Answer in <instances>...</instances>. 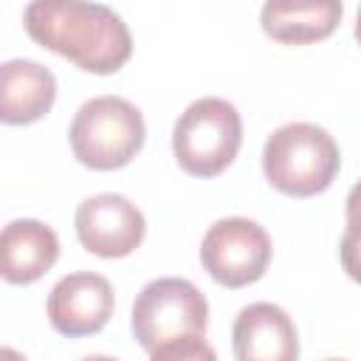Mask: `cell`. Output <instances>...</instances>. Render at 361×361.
I'll use <instances>...</instances> for the list:
<instances>
[{
  "instance_id": "1",
  "label": "cell",
  "mask_w": 361,
  "mask_h": 361,
  "mask_svg": "<svg viewBox=\"0 0 361 361\" xmlns=\"http://www.w3.org/2000/svg\"><path fill=\"white\" fill-rule=\"evenodd\" d=\"M28 37L87 73H116L133 54L124 20L90 0H31L23 14Z\"/></svg>"
},
{
  "instance_id": "2",
  "label": "cell",
  "mask_w": 361,
  "mask_h": 361,
  "mask_svg": "<svg viewBox=\"0 0 361 361\" xmlns=\"http://www.w3.org/2000/svg\"><path fill=\"white\" fill-rule=\"evenodd\" d=\"M336 138L313 121H290L274 130L262 149V169L274 189L290 197H313L338 175Z\"/></svg>"
},
{
  "instance_id": "3",
  "label": "cell",
  "mask_w": 361,
  "mask_h": 361,
  "mask_svg": "<svg viewBox=\"0 0 361 361\" xmlns=\"http://www.w3.org/2000/svg\"><path fill=\"white\" fill-rule=\"evenodd\" d=\"M206 322V296L180 276H161L147 282L133 305V336L149 358L169 344L203 338Z\"/></svg>"
},
{
  "instance_id": "4",
  "label": "cell",
  "mask_w": 361,
  "mask_h": 361,
  "mask_svg": "<svg viewBox=\"0 0 361 361\" xmlns=\"http://www.w3.org/2000/svg\"><path fill=\"white\" fill-rule=\"evenodd\" d=\"M68 138L79 164L121 169L144 147V116L121 96H96L76 110Z\"/></svg>"
},
{
  "instance_id": "5",
  "label": "cell",
  "mask_w": 361,
  "mask_h": 361,
  "mask_svg": "<svg viewBox=\"0 0 361 361\" xmlns=\"http://www.w3.org/2000/svg\"><path fill=\"white\" fill-rule=\"evenodd\" d=\"M243 144V121L231 102L217 96L195 99L172 133V152L183 172L195 178L220 175Z\"/></svg>"
},
{
  "instance_id": "6",
  "label": "cell",
  "mask_w": 361,
  "mask_h": 361,
  "mask_svg": "<svg viewBox=\"0 0 361 361\" xmlns=\"http://www.w3.org/2000/svg\"><path fill=\"white\" fill-rule=\"evenodd\" d=\"M271 237L248 217H223L203 234L200 262L209 276L226 288H243L268 271Z\"/></svg>"
},
{
  "instance_id": "7",
  "label": "cell",
  "mask_w": 361,
  "mask_h": 361,
  "mask_svg": "<svg viewBox=\"0 0 361 361\" xmlns=\"http://www.w3.org/2000/svg\"><path fill=\"white\" fill-rule=\"evenodd\" d=\"M76 237L79 243L104 259H118L133 254L147 231L144 214L124 195L102 192L85 197L76 209Z\"/></svg>"
},
{
  "instance_id": "8",
  "label": "cell",
  "mask_w": 361,
  "mask_h": 361,
  "mask_svg": "<svg viewBox=\"0 0 361 361\" xmlns=\"http://www.w3.org/2000/svg\"><path fill=\"white\" fill-rule=\"evenodd\" d=\"M113 285L93 271L62 276L48 296V319L68 338L99 333L113 316Z\"/></svg>"
},
{
  "instance_id": "9",
  "label": "cell",
  "mask_w": 361,
  "mask_h": 361,
  "mask_svg": "<svg viewBox=\"0 0 361 361\" xmlns=\"http://www.w3.org/2000/svg\"><path fill=\"white\" fill-rule=\"evenodd\" d=\"M234 355L240 361H293L299 336L290 316L271 302H254L240 310L234 330Z\"/></svg>"
},
{
  "instance_id": "10",
  "label": "cell",
  "mask_w": 361,
  "mask_h": 361,
  "mask_svg": "<svg viewBox=\"0 0 361 361\" xmlns=\"http://www.w3.org/2000/svg\"><path fill=\"white\" fill-rule=\"evenodd\" d=\"M59 257L56 231L39 220H11L0 228V279L31 285L45 276Z\"/></svg>"
},
{
  "instance_id": "11",
  "label": "cell",
  "mask_w": 361,
  "mask_h": 361,
  "mask_svg": "<svg viewBox=\"0 0 361 361\" xmlns=\"http://www.w3.org/2000/svg\"><path fill=\"white\" fill-rule=\"evenodd\" d=\"M56 99L54 73L34 59H8L0 65V121L3 124H34Z\"/></svg>"
},
{
  "instance_id": "12",
  "label": "cell",
  "mask_w": 361,
  "mask_h": 361,
  "mask_svg": "<svg viewBox=\"0 0 361 361\" xmlns=\"http://www.w3.org/2000/svg\"><path fill=\"white\" fill-rule=\"evenodd\" d=\"M341 0H265L262 31L282 45H310L327 39L341 23Z\"/></svg>"
}]
</instances>
